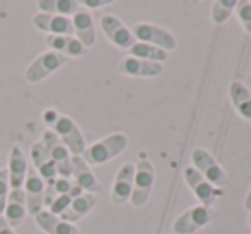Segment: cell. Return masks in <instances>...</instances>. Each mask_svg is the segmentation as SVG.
<instances>
[{
	"mask_svg": "<svg viewBox=\"0 0 251 234\" xmlns=\"http://www.w3.org/2000/svg\"><path fill=\"white\" fill-rule=\"evenodd\" d=\"M33 26H35L38 31L47 33V35H60V36L74 35L71 18H62V16L38 12V14L33 16Z\"/></svg>",
	"mask_w": 251,
	"mask_h": 234,
	"instance_id": "7c38bea8",
	"label": "cell"
},
{
	"mask_svg": "<svg viewBox=\"0 0 251 234\" xmlns=\"http://www.w3.org/2000/svg\"><path fill=\"white\" fill-rule=\"evenodd\" d=\"M29 157H31V160H33V169L38 172L40 178L45 182L52 181V179H55L57 176H59L57 174V164L52 160V157L49 155V152L43 147L42 141L33 143L31 150H29Z\"/></svg>",
	"mask_w": 251,
	"mask_h": 234,
	"instance_id": "e0dca14e",
	"label": "cell"
},
{
	"mask_svg": "<svg viewBox=\"0 0 251 234\" xmlns=\"http://www.w3.org/2000/svg\"><path fill=\"white\" fill-rule=\"evenodd\" d=\"M7 176L11 189H19L25 186L26 174H28V160L25 152L19 147H12L7 157Z\"/></svg>",
	"mask_w": 251,
	"mask_h": 234,
	"instance_id": "5bb4252c",
	"label": "cell"
},
{
	"mask_svg": "<svg viewBox=\"0 0 251 234\" xmlns=\"http://www.w3.org/2000/svg\"><path fill=\"white\" fill-rule=\"evenodd\" d=\"M73 198H76V196H73V195H62V196H59V198L53 200L52 205H50L47 210H49L50 213H53V215H59L60 217L67 210V207L71 205Z\"/></svg>",
	"mask_w": 251,
	"mask_h": 234,
	"instance_id": "f1b7e54d",
	"label": "cell"
},
{
	"mask_svg": "<svg viewBox=\"0 0 251 234\" xmlns=\"http://www.w3.org/2000/svg\"><path fill=\"white\" fill-rule=\"evenodd\" d=\"M26 215H28V205H26L25 189L23 188L11 189L7 203H5V210H4L5 220H7L12 229H16V227H19L25 222Z\"/></svg>",
	"mask_w": 251,
	"mask_h": 234,
	"instance_id": "9a60e30c",
	"label": "cell"
},
{
	"mask_svg": "<svg viewBox=\"0 0 251 234\" xmlns=\"http://www.w3.org/2000/svg\"><path fill=\"white\" fill-rule=\"evenodd\" d=\"M191 162L193 167L206 179L212 182L215 188H224L229 184V176L226 174L222 167L219 165V162L213 158V155L210 152H206L205 148H195L191 152Z\"/></svg>",
	"mask_w": 251,
	"mask_h": 234,
	"instance_id": "7a4b0ae2",
	"label": "cell"
},
{
	"mask_svg": "<svg viewBox=\"0 0 251 234\" xmlns=\"http://www.w3.org/2000/svg\"><path fill=\"white\" fill-rule=\"evenodd\" d=\"M95 205H97V196H95L93 193H81L79 196L73 198L71 205L67 207L66 212L60 215V219H64L66 222L76 224L77 220L86 217L88 213L93 210Z\"/></svg>",
	"mask_w": 251,
	"mask_h": 234,
	"instance_id": "44dd1931",
	"label": "cell"
},
{
	"mask_svg": "<svg viewBox=\"0 0 251 234\" xmlns=\"http://www.w3.org/2000/svg\"><path fill=\"white\" fill-rule=\"evenodd\" d=\"M117 73L134 78H155L162 73V64L148 62V60H141L136 59V57L127 55L119 60Z\"/></svg>",
	"mask_w": 251,
	"mask_h": 234,
	"instance_id": "4fadbf2b",
	"label": "cell"
},
{
	"mask_svg": "<svg viewBox=\"0 0 251 234\" xmlns=\"http://www.w3.org/2000/svg\"><path fill=\"white\" fill-rule=\"evenodd\" d=\"M248 224H250V227H251V212H250V219H248Z\"/></svg>",
	"mask_w": 251,
	"mask_h": 234,
	"instance_id": "836d02e7",
	"label": "cell"
},
{
	"mask_svg": "<svg viewBox=\"0 0 251 234\" xmlns=\"http://www.w3.org/2000/svg\"><path fill=\"white\" fill-rule=\"evenodd\" d=\"M155 184V169L150 160H140L136 164V172H134V186L133 195H131V203L134 207H143L148 202L151 195V189Z\"/></svg>",
	"mask_w": 251,
	"mask_h": 234,
	"instance_id": "52a82bcc",
	"label": "cell"
},
{
	"mask_svg": "<svg viewBox=\"0 0 251 234\" xmlns=\"http://www.w3.org/2000/svg\"><path fill=\"white\" fill-rule=\"evenodd\" d=\"M110 4H112V0H86V2H83V5L88 9H100Z\"/></svg>",
	"mask_w": 251,
	"mask_h": 234,
	"instance_id": "4dcf8cb0",
	"label": "cell"
},
{
	"mask_svg": "<svg viewBox=\"0 0 251 234\" xmlns=\"http://www.w3.org/2000/svg\"><path fill=\"white\" fill-rule=\"evenodd\" d=\"M36 7L40 9V12H45V14L73 18L81 9V2L77 0H38Z\"/></svg>",
	"mask_w": 251,
	"mask_h": 234,
	"instance_id": "603a6c76",
	"label": "cell"
},
{
	"mask_svg": "<svg viewBox=\"0 0 251 234\" xmlns=\"http://www.w3.org/2000/svg\"><path fill=\"white\" fill-rule=\"evenodd\" d=\"M59 115L60 114L57 110H53V108H49V110L43 112V123H45L49 128H52L53 124L57 123V119H59Z\"/></svg>",
	"mask_w": 251,
	"mask_h": 234,
	"instance_id": "f546056e",
	"label": "cell"
},
{
	"mask_svg": "<svg viewBox=\"0 0 251 234\" xmlns=\"http://www.w3.org/2000/svg\"><path fill=\"white\" fill-rule=\"evenodd\" d=\"M127 143H129V140L124 133L108 134V136L88 145L81 157L88 165H101L105 162L112 160L114 157H117V155H121L126 150Z\"/></svg>",
	"mask_w": 251,
	"mask_h": 234,
	"instance_id": "6da1fadb",
	"label": "cell"
},
{
	"mask_svg": "<svg viewBox=\"0 0 251 234\" xmlns=\"http://www.w3.org/2000/svg\"><path fill=\"white\" fill-rule=\"evenodd\" d=\"M66 62L67 57H64L62 53L52 52V50L43 52L36 59H33L31 64L26 67L25 78L28 83H40L45 78H49L50 74L55 73L57 69H60Z\"/></svg>",
	"mask_w": 251,
	"mask_h": 234,
	"instance_id": "8992f818",
	"label": "cell"
},
{
	"mask_svg": "<svg viewBox=\"0 0 251 234\" xmlns=\"http://www.w3.org/2000/svg\"><path fill=\"white\" fill-rule=\"evenodd\" d=\"M237 2L236 0H215L212 4V23L213 25H222L227 19L232 16V12L236 11Z\"/></svg>",
	"mask_w": 251,
	"mask_h": 234,
	"instance_id": "484cf974",
	"label": "cell"
},
{
	"mask_svg": "<svg viewBox=\"0 0 251 234\" xmlns=\"http://www.w3.org/2000/svg\"><path fill=\"white\" fill-rule=\"evenodd\" d=\"M40 141L43 143V147L47 148L49 155L52 157V160L55 162L57 165L71 160V157H73V155L69 154V150L64 147V143L59 140V136H57L52 130H47L45 133H43V136H42V140H40Z\"/></svg>",
	"mask_w": 251,
	"mask_h": 234,
	"instance_id": "cb8c5ba5",
	"label": "cell"
},
{
	"mask_svg": "<svg viewBox=\"0 0 251 234\" xmlns=\"http://www.w3.org/2000/svg\"><path fill=\"white\" fill-rule=\"evenodd\" d=\"M73 172H71V178L76 182V186L83 193H98L100 191V182L95 178L93 171L90 169V165L83 160V157H73Z\"/></svg>",
	"mask_w": 251,
	"mask_h": 234,
	"instance_id": "2e32d148",
	"label": "cell"
},
{
	"mask_svg": "<svg viewBox=\"0 0 251 234\" xmlns=\"http://www.w3.org/2000/svg\"><path fill=\"white\" fill-rule=\"evenodd\" d=\"M25 195H26V205H28V213L35 217L42 210H45V181L40 178V174L33 167H28L25 181Z\"/></svg>",
	"mask_w": 251,
	"mask_h": 234,
	"instance_id": "8fae6325",
	"label": "cell"
},
{
	"mask_svg": "<svg viewBox=\"0 0 251 234\" xmlns=\"http://www.w3.org/2000/svg\"><path fill=\"white\" fill-rule=\"evenodd\" d=\"M244 207H246L248 212H251V188H250V191H248L246 198H244Z\"/></svg>",
	"mask_w": 251,
	"mask_h": 234,
	"instance_id": "d6a6232c",
	"label": "cell"
},
{
	"mask_svg": "<svg viewBox=\"0 0 251 234\" xmlns=\"http://www.w3.org/2000/svg\"><path fill=\"white\" fill-rule=\"evenodd\" d=\"M131 33L134 35L136 42L148 43V45L158 47V49L165 50L169 53V50H174L177 47L174 35L167 29L160 28L157 25H151V23H134L131 26Z\"/></svg>",
	"mask_w": 251,
	"mask_h": 234,
	"instance_id": "277c9868",
	"label": "cell"
},
{
	"mask_svg": "<svg viewBox=\"0 0 251 234\" xmlns=\"http://www.w3.org/2000/svg\"><path fill=\"white\" fill-rule=\"evenodd\" d=\"M0 234H16V231L9 226V222L5 220L4 215H0Z\"/></svg>",
	"mask_w": 251,
	"mask_h": 234,
	"instance_id": "1f68e13d",
	"label": "cell"
},
{
	"mask_svg": "<svg viewBox=\"0 0 251 234\" xmlns=\"http://www.w3.org/2000/svg\"><path fill=\"white\" fill-rule=\"evenodd\" d=\"M236 14L244 31L251 36V2H237Z\"/></svg>",
	"mask_w": 251,
	"mask_h": 234,
	"instance_id": "4316f807",
	"label": "cell"
},
{
	"mask_svg": "<svg viewBox=\"0 0 251 234\" xmlns=\"http://www.w3.org/2000/svg\"><path fill=\"white\" fill-rule=\"evenodd\" d=\"M73 21V28H74V36L83 43L86 49L95 45L97 42V33H95V25H93V18L88 12V9L81 7L76 14L71 18Z\"/></svg>",
	"mask_w": 251,
	"mask_h": 234,
	"instance_id": "ffe728a7",
	"label": "cell"
},
{
	"mask_svg": "<svg viewBox=\"0 0 251 234\" xmlns=\"http://www.w3.org/2000/svg\"><path fill=\"white\" fill-rule=\"evenodd\" d=\"M45 43L52 52L62 53L64 57H83L88 53V49L76 38V36H60V35H47Z\"/></svg>",
	"mask_w": 251,
	"mask_h": 234,
	"instance_id": "ac0fdd59",
	"label": "cell"
},
{
	"mask_svg": "<svg viewBox=\"0 0 251 234\" xmlns=\"http://www.w3.org/2000/svg\"><path fill=\"white\" fill-rule=\"evenodd\" d=\"M164 234H167V233H164Z\"/></svg>",
	"mask_w": 251,
	"mask_h": 234,
	"instance_id": "e575fe53",
	"label": "cell"
},
{
	"mask_svg": "<svg viewBox=\"0 0 251 234\" xmlns=\"http://www.w3.org/2000/svg\"><path fill=\"white\" fill-rule=\"evenodd\" d=\"M35 222L45 234H83L76 224L66 222L59 215H53L49 210H42L35 215Z\"/></svg>",
	"mask_w": 251,
	"mask_h": 234,
	"instance_id": "d6986e66",
	"label": "cell"
},
{
	"mask_svg": "<svg viewBox=\"0 0 251 234\" xmlns=\"http://www.w3.org/2000/svg\"><path fill=\"white\" fill-rule=\"evenodd\" d=\"M9 193H11V184H9L7 169H0V215H4Z\"/></svg>",
	"mask_w": 251,
	"mask_h": 234,
	"instance_id": "83f0119b",
	"label": "cell"
},
{
	"mask_svg": "<svg viewBox=\"0 0 251 234\" xmlns=\"http://www.w3.org/2000/svg\"><path fill=\"white\" fill-rule=\"evenodd\" d=\"M101 31L105 33L107 40L114 47L121 50H129L136 43V38L131 33V29L114 14H103L100 18Z\"/></svg>",
	"mask_w": 251,
	"mask_h": 234,
	"instance_id": "ba28073f",
	"label": "cell"
},
{
	"mask_svg": "<svg viewBox=\"0 0 251 234\" xmlns=\"http://www.w3.org/2000/svg\"><path fill=\"white\" fill-rule=\"evenodd\" d=\"M217 217L215 210L212 207L205 205H196L188 208L186 212H182L177 219L172 224V231L176 234H193L198 229H201L203 226L210 224Z\"/></svg>",
	"mask_w": 251,
	"mask_h": 234,
	"instance_id": "5b68a950",
	"label": "cell"
},
{
	"mask_svg": "<svg viewBox=\"0 0 251 234\" xmlns=\"http://www.w3.org/2000/svg\"><path fill=\"white\" fill-rule=\"evenodd\" d=\"M230 102L237 114L246 121H251V91L243 81H232L229 86Z\"/></svg>",
	"mask_w": 251,
	"mask_h": 234,
	"instance_id": "7402d4cb",
	"label": "cell"
},
{
	"mask_svg": "<svg viewBox=\"0 0 251 234\" xmlns=\"http://www.w3.org/2000/svg\"><path fill=\"white\" fill-rule=\"evenodd\" d=\"M50 130L59 136V140L64 143V147L69 150V154L73 157H81L86 150V140H84L83 133L77 128V124L74 123L71 117L67 115H59L57 123L53 124Z\"/></svg>",
	"mask_w": 251,
	"mask_h": 234,
	"instance_id": "3957f363",
	"label": "cell"
},
{
	"mask_svg": "<svg viewBox=\"0 0 251 234\" xmlns=\"http://www.w3.org/2000/svg\"><path fill=\"white\" fill-rule=\"evenodd\" d=\"M134 172H136V165L133 162H126L119 167L110 189V200L114 205H122V203H127L131 200L134 186Z\"/></svg>",
	"mask_w": 251,
	"mask_h": 234,
	"instance_id": "9c48e42d",
	"label": "cell"
},
{
	"mask_svg": "<svg viewBox=\"0 0 251 234\" xmlns=\"http://www.w3.org/2000/svg\"><path fill=\"white\" fill-rule=\"evenodd\" d=\"M127 52H129L131 57L148 60V62H158V64L167 60V57H169V53L165 52V50L158 49V47H153V45H148V43H141V42H136Z\"/></svg>",
	"mask_w": 251,
	"mask_h": 234,
	"instance_id": "d4e9b609",
	"label": "cell"
},
{
	"mask_svg": "<svg viewBox=\"0 0 251 234\" xmlns=\"http://www.w3.org/2000/svg\"><path fill=\"white\" fill-rule=\"evenodd\" d=\"M184 181L188 182L189 189L193 191V195L201 202V205L212 207L217 202L222 191L219 188L212 184L210 181H206L195 167H186L184 169Z\"/></svg>",
	"mask_w": 251,
	"mask_h": 234,
	"instance_id": "30bf717a",
	"label": "cell"
}]
</instances>
